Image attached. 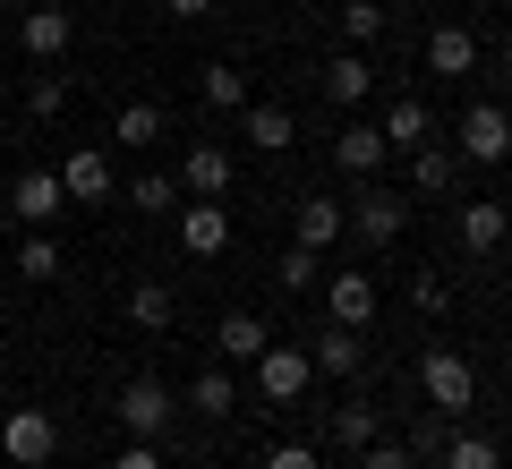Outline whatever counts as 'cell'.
Listing matches in <instances>:
<instances>
[{"mask_svg": "<svg viewBox=\"0 0 512 469\" xmlns=\"http://www.w3.org/2000/svg\"><path fill=\"white\" fill-rule=\"evenodd\" d=\"M214 342H222V359H248V367H256V350L274 342V333L256 325V316H222V325H214Z\"/></svg>", "mask_w": 512, "mask_h": 469, "instance_id": "24", "label": "cell"}, {"mask_svg": "<svg viewBox=\"0 0 512 469\" xmlns=\"http://www.w3.org/2000/svg\"><path fill=\"white\" fill-rule=\"evenodd\" d=\"M231 180H239L231 145H188V154H180V188H188V197H231Z\"/></svg>", "mask_w": 512, "mask_h": 469, "instance_id": "8", "label": "cell"}, {"mask_svg": "<svg viewBox=\"0 0 512 469\" xmlns=\"http://www.w3.org/2000/svg\"><path fill=\"white\" fill-rule=\"evenodd\" d=\"M188 410H205V418H231V410H239V384L222 376V367H205V376L188 384Z\"/></svg>", "mask_w": 512, "mask_h": 469, "instance_id": "25", "label": "cell"}, {"mask_svg": "<svg viewBox=\"0 0 512 469\" xmlns=\"http://www.w3.org/2000/svg\"><path fill=\"white\" fill-rule=\"evenodd\" d=\"M163 128H171V120H163V103H128L120 120H111V137H120V145H154Z\"/></svg>", "mask_w": 512, "mask_h": 469, "instance_id": "26", "label": "cell"}, {"mask_svg": "<svg viewBox=\"0 0 512 469\" xmlns=\"http://www.w3.org/2000/svg\"><path fill=\"white\" fill-rule=\"evenodd\" d=\"M342 35L350 43H376L384 35V0H342Z\"/></svg>", "mask_w": 512, "mask_h": 469, "instance_id": "28", "label": "cell"}, {"mask_svg": "<svg viewBox=\"0 0 512 469\" xmlns=\"http://www.w3.org/2000/svg\"><path fill=\"white\" fill-rule=\"evenodd\" d=\"M325 316L350 325V333H367L376 325V273H333L325 282Z\"/></svg>", "mask_w": 512, "mask_h": 469, "instance_id": "9", "label": "cell"}, {"mask_svg": "<svg viewBox=\"0 0 512 469\" xmlns=\"http://www.w3.org/2000/svg\"><path fill=\"white\" fill-rule=\"evenodd\" d=\"M444 469H504V461H495L487 435H453V444H444Z\"/></svg>", "mask_w": 512, "mask_h": 469, "instance_id": "30", "label": "cell"}, {"mask_svg": "<svg viewBox=\"0 0 512 469\" xmlns=\"http://www.w3.org/2000/svg\"><path fill=\"white\" fill-rule=\"evenodd\" d=\"M197 94H205L214 111H248V69H231V60H205Z\"/></svg>", "mask_w": 512, "mask_h": 469, "instance_id": "23", "label": "cell"}, {"mask_svg": "<svg viewBox=\"0 0 512 469\" xmlns=\"http://www.w3.org/2000/svg\"><path fill=\"white\" fill-rule=\"evenodd\" d=\"M274 282H282V290H316V248H299V239H291L282 265H274Z\"/></svg>", "mask_w": 512, "mask_h": 469, "instance_id": "31", "label": "cell"}, {"mask_svg": "<svg viewBox=\"0 0 512 469\" xmlns=\"http://www.w3.org/2000/svg\"><path fill=\"white\" fill-rule=\"evenodd\" d=\"M0 145H9V111H0Z\"/></svg>", "mask_w": 512, "mask_h": 469, "instance_id": "39", "label": "cell"}, {"mask_svg": "<svg viewBox=\"0 0 512 469\" xmlns=\"http://www.w3.org/2000/svg\"><path fill=\"white\" fill-rule=\"evenodd\" d=\"M239 137H248L256 154H291V145H299V120H291L282 103H248V120H239Z\"/></svg>", "mask_w": 512, "mask_h": 469, "instance_id": "14", "label": "cell"}, {"mask_svg": "<svg viewBox=\"0 0 512 469\" xmlns=\"http://www.w3.org/2000/svg\"><path fill=\"white\" fill-rule=\"evenodd\" d=\"M367 94H376V69H367V52H359V43H350V52L342 60H325V103H367Z\"/></svg>", "mask_w": 512, "mask_h": 469, "instance_id": "17", "label": "cell"}, {"mask_svg": "<svg viewBox=\"0 0 512 469\" xmlns=\"http://www.w3.org/2000/svg\"><path fill=\"white\" fill-rule=\"evenodd\" d=\"M453 180H461V154L427 137L419 154H410V188H419V197H453Z\"/></svg>", "mask_w": 512, "mask_h": 469, "instance_id": "18", "label": "cell"}, {"mask_svg": "<svg viewBox=\"0 0 512 469\" xmlns=\"http://www.w3.org/2000/svg\"><path fill=\"white\" fill-rule=\"evenodd\" d=\"M419 393H427V410H436V418H461V410H470V393H478V376H470L461 350H427V359H419Z\"/></svg>", "mask_w": 512, "mask_h": 469, "instance_id": "2", "label": "cell"}, {"mask_svg": "<svg viewBox=\"0 0 512 469\" xmlns=\"http://www.w3.org/2000/svg\"><path fill=\"white\" fill-rule=\"evenodd\" d=\"M0 452H9L18 469H43L60 452V418L52 410H9V418H0Z\"/></svg>", "mask_w": 512, "mask_h": 469, "instance_id": "5", "label": "cell"}, {"mask_svg": "<svg viewBox=\"0 0 512 469\" xmlns=\"http://www.w3.org/2000/svg\"><path fill=\"white\" fill-rule=\"evenodd\" d=\"M69 35H77V18L60 9V0H35V9L18 18V43H26L35 60H60V52H69Z\"/></svg>", "mask_w": 512, "mask_h": 469, "instance_id": "10", "label": "cell"}, {"mask_svg": "<svg viewBox=\"0 0 512 469\" xmlns=\"http://www.w3.org/2000/svg\"><path fill=\"white\" fill-rule=\"evenodd\" d=\"M18 273H26V282H52V273H60V248H52V239H26V248H18Z\"/></svg>", "mask_w": 512, "mask_h": 469, "instance_id": "33", "label": "cell"}, {"mask_svg": "<svg viewBox=\"0 0 512 469\" xmlns=\"http://www.w3.org/2000/svg\"><path fill=\"white\" fill-rule=\"evenodd\" d=\"M308 359H316V376H359L367 342H359V333H350V325H325V333H316V342H308Z\"/></svg>", "mask_w": 512, "mask_h": 469, "instance_id": "19", "label": "cell"}, {"mask_svg": "<svg viewBox=\"0 0 512 469\" xmlns=\"http://www.w3.org/2000/svg\"><path fill=\"white\" fill-rule=\"evenodd\" d=\"M461 163H504L512 154V111L504 103H470L461 111V145H453Z\"/></svg>", "mask_w": 512, "mask_h": 469, "instance_id": "6", "label": "cell"}, {"mask_svg": "<svg viewBox=\"0 0 512 469\" xmlns=\"http://www.w3.org/2000/svg\"><path fill=\"white\" fill-rule=\"evenodd\" d=\"M171 18H205V9H214V0H163Z\"/></svg>", "mask_w": 512, "mask_h": 469, "instance_id": "38", "label": "cell"}, {"mask_svg": "<svg viewBox=\"0 0 512 469\" xmlns=\"http://www.w3.org/2000/svg\"><path fill=\"white\" fill-rule=\"evenodd\" d=\"M128 325L163 333V325H171V290H163V282H137V290H128Z\"/></svg>", "mask_w": 512, "mask_h": 469, "instance_id": "27", "label": "cell"}, {"mask_svg": "<svg viewBox=\"0 0 512 469\" xmlns=\"http://www.w3.org/2000/svg\"><path fill=\"white\" fill-rule=\"evenodd\" d=\"M111 469H163V452H154V444H128V452H120Z\"/></svg>", "mask_w": 512, "mask_h": 469, "instance_id": "37", "label": "cell"}, {"mask_svg": "<svg viewBox=\"0 0 512 469\" xmlns=\"http://www.w3.org/2000/svg\"><path fill=\"white\" fill-rule=\"evenodd\" d=\"M342 214H350V231H359L367 248H393V239L410 231V197H402V188H376V180H367L359 205H342Z\"/></svg>", "mask_w": 512, "mask_h": 469, "instance_id": "3", "label": "cell"}, {"mask_svg": "<svg viewBox=\"0 0 512 469\" xmlns=\"http://www.w3.org/2000/svg\"><path fill=\"white\" fill-rule=\"evenodd\" d=\"M453 231H461V248H470V256H495V248H504V231H512V214L487 197V205H461Z\"/></svg>", "mask_w": 512, "mask_h": 469, "instance_id": "15", "label": "cell"}, {"mask_svg": "<svg viewBox=\"0 0 512 469\" xmlns=\"http://www.w3.org/2000/svg\"><path fill=\"white\" fill-rule=\"evenodd\" d=\"M171 410H180V401H171V384H163V376H128V384H120V401H111V418L128 427V444H154V435L171 427Z\"/></svg>", "mask_w": 512, "mask_h": 469, "instance_id": "1", "label": "cell"}, {"mask_svg": "<svg viewBox=\"0 0 512 469\" xmlns=\"http://www.w3.org/2000/svg\"><path fill=\"white\" fill-rule=\"evenodd\" d=\"M265 469H316V452L308 444H274V452H265Z\"/></svg>", "mask_w": 512, "mask_h": 469, "instance_id": "36", "label": "cell"}, {"mask_svg": "<svg viewBox=\"0 0 512 469\" xmlns=\"http://www.w3.org/2000/svg\"><path fill=\"white\" fill-rule=\"evenodd\" d=\"M427 137H436V120H427V103H419V94H402V103L384 111V145H393V154H419Z\"/></svg>", "mask_w": 512, "mask_h": 469, "instance_id": "22", "label": "cell"}, {"mask_svg": "<svg viewBox=\"0 0 512 469\" xmlns=\"http://www.w3.org/2000/svg\"><path fill=\"white\" fill-rule=\"evenodd\" d=\"M342 231H350V214H342L333 197H299V205H291V239H299V248H316V256H325Z\"/></svg>", "mask_w": 512, "mask_h": 469, "instance_id": "11", "label": "cell"}, {"mask_svg": "<svg viewBox=\"0 0 512 469\" xmlns=\"http://www.w3.org/2000/svg\"><path fill=\"white\" fill-rule=\"evenodd\" d=\"M9 205H18V222H52V214H69V188H60V171H26Z\"/></svg>", "mask_w": 512, "mask_h": 469, "instance_id": "20", "label": "cell"}, {"mask_svg": "<svg viewBox=\"0 0 512 469\" xmlns=\"http://www.w3.org/2000/svg\"><path fill=\"white\" fill-rule=\"evenodd\" d=\"M128 205H146V214H163V205H180V180H163V171H146V180L128 188Z\"/></svg>", "mask_w": 512, "mask_h": 469, "instance_id": "32", "label": "cell"}, {"mask_svg": "<svg viewBox=\"0 0 512 469\" xmlns=\"http://www.w3.org/2000/svg\"><path fill=\"white\" fill-rule=\"evenodd\" d=\"M384 154H393V145H384V128H367V120L333 137V163H342L350 180H376V171H384Z\"/></svg>", "mask_w": 512, "mask_h": 469, "instance_id": "13", "label": "cell"}, {"mask_svg": "<svg viewBox=\"0 0 512 469\" xmlns=\"http://www.w3.org/2000/svg\"><path fill=\"white\" fill-rule=\"evenodd\" d=\"M478 69V35L470 26H436L427 35V77H470Z\"/></svg>", "mask_w": 512, "mask_h": 469, "instance_id": "16", "label": "cell"}, {"mask_svg": "<svg viewBox=\"0 0 512 469\" xmlns=\"http://www.w3.org/2000/svg\"><path fill=\"white\" fill-rule=\"evenodd\" d=\"M180 248L188 256H222V248H231V205H222V197L180 205Z\"/></svg>", "mask_w": 512, "mask_h": 469, "instance_id": "7", "label": "cell"}, {"mask_svg": "<svg viewBox=\"0 0 512 469\" xmlns=\"http://www.w3.org/2000/svg\"><path fill=\"white\" fill-rule=\"evenodd\" d=\"M359 469H419V452H410V444H384V435H376V444L359 452Z\"/></svg>", "mask_w": 512, "mask_h": 469, "instance_id": "34", "label": "cell"}, {"mask_svg": "<svg viewBox=\"0 0 512 469\" xmlns=\"http://www.w3.org/2000/svg\"><path fill=\"white\" fill-rule=\"evenodd\" d=\"M26 111H35V120H60V111H69V77H52V69H43L35 86H26Z\"/></svg>", "mask_w": 512, "mask_h": 469, "instance_id": "29", "label": "cell"}, {"mask_svg": "<svg viewBox=\"0 0 512 469\" xmlns=\"http://www.w3.org/2000/svg\"><path fill=\"white\" fill-rule=\"evenodd\" d=\"M444 299H453V290H444V273H410V307H419V316H436Z\"/></svg>", "mask_w": 512, "mask_h": 469, "instance_id": "35", "label": "cell"}, {"mask_svg": "<svg viewBox=\"0 0 512 469\" xmlns=\"http://www.w3.org/2000/svg\"><path fill=\"white\" fill-rule=\"evenodd\" d=\"M60 188H69V205H103L120 180H111L103 154H69V163H60Z\"/></svg>", "mask_w": 512, "mask_h": 469, "instance_id": "21", "label": "cell"}, {"mask_svg": "<svg viewBox=\"0 0 512 469\" xmlns=\"http://www.w3.org/2000/svg\"><path fill=\"white\" fill-rule=\"evenodd\" d=\"M325 435H333V444H342V452H367V444H376V435H384V410H376V401H367V393H350L342 410H325Z\"/></svg>", "mask_w": 512, "mask_h": 469, "instance_id": "12", "label": "cell"}, {"mask_svg": "<svg viewBox=\"0 0 512 469\" xmlns=\"http://www.w3.org/2000/svg\"><path fill=\"white\" fill-rule=\"evenodd\" d=\"M308 384H316V359L299 342H265V350H256V393H265V401H299Z\"/></svg>", "mask_w": 512, "mask_h": 469, "instance_id": "4", "label": "cell"}]
</instances>
